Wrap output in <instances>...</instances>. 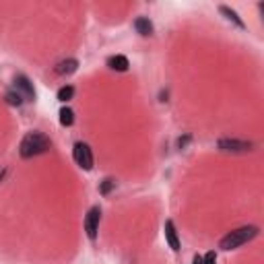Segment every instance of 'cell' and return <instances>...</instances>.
<instances>
[{"mask_svg":"<svg viewBox=\"0 0 264 264\" xmlns=\"http://www.w3.org/2000/svg\"><path fill=\"white\" fill-rule=\"evenodd\" d=\"M52 149V141L44 135V132H27L19 145V153L23 159H31L37 155H44Z\"/></svg>","mask_w":264,"mask_h":264,"instance_id":"6da1fadb","label":"cell"},{"mask_svg":"<svg viewBox=\"0 0 264 264\" xmlns=\"http://www.w3.org/2000/svg\"><path fill=\"white\" fill-rule=\"evenodd\" d=\"M258 231H260V229H258L256 225H243V227H239V229H233V231H229V233L219 241V248L225 250V252L235 250V248H239V246L252 241V239L258 235Z\"/></svg>","mask_w":264,"mask_h":264,"instance_id":"7a4b0ae2","label":"cell"},{"mask_svg":"<svg viewBox=\"0 0 264 264\" xmlns=\"http://www.w3.org/2000/svg\"><path fill=\"white\" fill-rule=\"evenodd\" d=\"M72 157H74V161L81 169H85V172L93 169V153H91V147L87 143H74Z\"/></svg>","mask_w":264,"mask_h":264,"instance_id":"3957f363","label":"cell"},{"mask_svg":"<svg viewBox=\"0 0 264 264\" xmlns=\"http://www.w3.org/2000/svg\"><path fill=\"white\" fill-rule=\"evenodd\" d=\"M217 147L225 153H250L254 149V143L237 141V139H219Z\"/></svg>","mask_w":264,"mask_h":264,"instance_id":"277c9868","label":"cell"},{"mask_svg":"<svg viewBox=\"0 0 264 264\" xmlns=\"http://www.w3.org/2000/svg\"><path fill=\"white\" fill-rule=\"evenodd\" d=\"M99 221H101V209L99 206H91L89 213H87V217H85V231H87V237L89 239H95L97 237Z\"/></svg>","mask_w":264,"mask_h":264,"instance_id":"5b68a950","label":"cell"},{"mask_svg":"<svg viewBox=\"0 0 264 264\" xmlns=\"http://www.w3.org/2000/svg\"><path fill=\"white\" fill-rule=\"evenodd\" d=\"M15 91H17L25 101H33V99H35L33 83H31L25 74H17V77H15Z\"/></svg>","mask_w":264,"mask_h":264,"instance_id":"8992f818","label":"cell"},{"mask_svg":"<svg viewBox=\"0 0 264 264\" xmlns=\"http://www.w3.org/2000/svg\"><path fill=\"white\" fill-rule=\"evenodd\" d=\"M163 231H165V239H167L169 248H172L174 252H180V239H178V231H176V225H174V221H172V219H167V221H165Z\"/></svg>","mask_w":264,"mask_h":264,"instance_id":"52a82bcc","label":"cell"},{"mask_svg":"<svg viewBox=\"0 0 264 264\" xmlns=\"http://www.w3.org/2000/svg\"><path fill=\"white\" fill-rule=\"evenodd\" d=\"M77 68H79V60H77V58H66V60H62V62L56 64L54 72L60 74V77H66V74L77 72Z\"/></svg>","mask_w":264,"mask_h":264,"instance_id":"ba28073f","label":"cell"},{"mask_svg":"<svg viewBox=\"0 0 264 264\" xmlns=\"http://www.w3.org/2000/svg\"><path fill=\"white\" fill-rule=\"evenodd\" d=\"M107 66H109L111 70L126 72L130 64H128V58H126V56H120V54H118V56H109V58H107Z\"/></svg>","mask_w":264,"mask_h":264,"instance_id":"9c48e42d","label":"cell"},{"mask_svg":"<svg viewBox=\"0 0 264 264\" xmlns=\"http://www.w3.org/2000/svg\"><path fill=\"white\" fill-rule=\"evenodd\" d=\"M135 29H137V33H141V35H153V23L147 19V17H139L137 21H135Z\"/></svg>","mask_w":264,"mask_h":264,"instance_id":"30bf717a","label":"cell"},{"mask_svg":"<svg viewBox=\"0 0 264 264\" xmlns=\"http://www.w3.org/2000/svg\"><path fill=\"white\" fill-rule=\"evenodd\" d=\"M219 11H221V15H225V19H227V21H231V23H233V25H237L239 29H243V27H246V23L239 19V15H237L233 9H229V7H219Z\"/></svg>","mask_w":264,"mask_h":264,"instance_id":"8fae6325","label":"cell"},{"mask_svg":"<svg viewBox=\"0 0 264 264\" xmlns=\"http://www.w3.org/2000/svg\"><path fill=\"white\" fill-rule=\"evenodd\" d=\"M60 124H62L64 128H68V126L74 124V111H72L70 107H62V109H60Z\"/></svg>","mask_w":264,"mask_h":264,"instance_id":"7c38bea8","label":"cell"},{"mask_svg":"<svg viewBox=\"0 0 264 264\" xmlns=\"http://www.w3.org/2000/svg\"><path fill=\"white\" fill-rule=\"evenodd\" d=\"M72 97H74V87H72V85H64V87L58 89V101L66 103V101H70Z\"/></svg>","mask_w":264,"mask_h":264,"instance_id":"4fadbf2b","label":"cell"},{"mask_svg":"<svg viewBox=\"0 0 264 264\" xmlns=\"http://www.w3.org/2000/svg\"><path fill=\"white\" fill-rule=\"evenodd\" d=\"M5 99H7V103H9V105H17V107H19V105H23V101H25L17 91H9V93L5 95Z\"/></svg>","mask_w":264,"mask_h":264,"instance_id":"5bb4252c","label":"cell"},{"mask_svg":"<svg viewBox=\"0 0 264 264\" xmlns=\"http://www.w3.org/2000/svg\"><path fill=\"white\" fill-rule=\"evenodd\" d=\"M114 186H116V182H114L111 178H107V180H103V182H101V186H99V192L105 196V194H109V192H111V188H114Z\"/></svg>","mask_w":264,"mask_h":264,"instance_id":"9a60e30c","label":"cell"},{"mask_svg":"<svg viewBox=\"0 0 264 264\" xmlns=\"http://www.w3.org/2000/svg\"><path fill=\"white\" fill-rule=\"evenodd\" d=\"M202 262L204 264H217V254L215 252H209L206 256H202Z\"/></svg>","mask_w":264,"mask_h":264,"instance_id":"2e32d148","label":"cell"},{"mask_svg":"<svg viewBox=\"0 0 264 264\" xmlns=\"http://www.w3.org/2000/svg\"><path fill=\"white\" fill-rule=\"evenodd\" d=\"M192 264H204V262H202V256H198V254H196V256H194V260H192Z\"/></svg>","mask_w":264,"mask_h":264,"instance_id":"e0dca14e","label":"cell"},{"mask_svg":"<svg viewBox=\"0 0 264 264\" xmlns=\"http://www.w3.org/2000/svg\"><path fill=\"white\" fill-rule=\"evenodd\" d=\"M5 178V169H0V180H3Z\"/></svg>","mask_w":264,"mask_h":264,"instance_id":"ac0fdd59","label":"cell"}]
</instances>
